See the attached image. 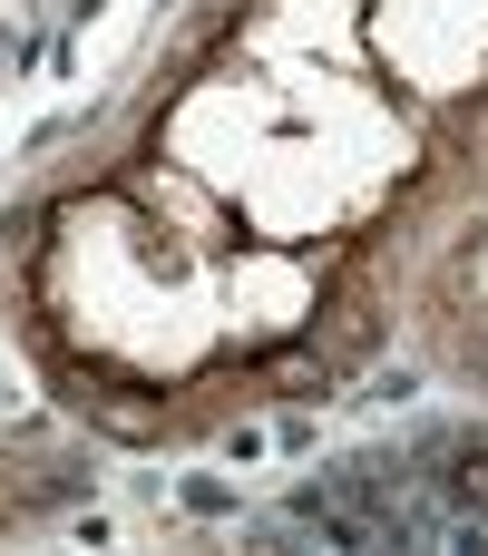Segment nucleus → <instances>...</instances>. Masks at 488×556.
Here are the masks:
<instances>
[{
	"instance_id": "obj_1",
	"label": "nucleus",
	"mask_w": 488,
	"mask_h": 556,
	"mask_svg": "<svg viewBox=\"0 0 488 556\" xmlns=\"http://www.w3.org/2000/svg\"><path fill=\"white\" fill-rule=\"evenodd\" d=\"M450 459H460L450 489H460V498H488V440H450Z\"/></svg>"
}]
</instances>
